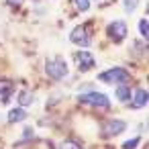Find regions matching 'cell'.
Returning <instances> with one entry per match:
<instances>
[{"instance_id":"6da1fadb","label":"cell","mask_w":149,"mask_h":149,"mask_svg":"<svg viewBox=\"0 0 149 149\" xmlns=\"http://www.w3.org/2000/svg\"><path fill=\"white\" fill-rule=\"evenodd\" d=\"M98 80L104 82V84H116L118 86V84H127L131 80V74L123 68H110V70L98 74Z\"/></svg>"},{"instance_id":"7a4b0ae2","label":"cell","mask_w":149,"mask_h":149,"mask_svg":"<svg viewBox=\"0 0 149 149\" xmlns=\"http://www.w3.org/2000/svg\"><path fill=\"white\" fill-rule=\"evenodd\" d=\"M45 72L49 78L53 80H63L68 76V63L61 59V57H53V59H47L45 61Z\"/></svg>"},{"instance_id":"3957f363","label":"cell","mask_w":149,"mask_h":149,"mask_svg":"<svg viewBox=\"0 0 149 149\" xmlns=\"http://www.w3.org/2000/svg\"><path fill=\"white\" fill-rule=\"evenodd\" d=\"M78 100L86 106H94V108H108L110 106V100L106 94L102 92H86V94H80Z\"/></svg>"},{"instance_id":"277c9868","label":"cell","mask_w":149,"mask_h":149,"mask_svg":"<svg viewBox=\"0 0 149 149\" xmlns=\"http://www.w3.org/2000/svg\"><path fill=\"white\" fill-rule=\"evenodd\" d=\"M127 33H129V29H127V23H125V21H112V23H108V27H106V35H108V39H110L112 43L125 41V39H127Z\"/></svg>"},{"instance_id":"5b68a950","label":"cell","mask_w":149,"mask_h":149,"mask_svg":"<svg viewBox=\"0 0 149 149\" xmlns=\"http://www.w3.org/2000/svg\"><path fill=\"white\" fill-rule=\"evenodd\" d=\"M70 41H72L74 45L86 49V47L92 43V33H90V29H86L84 25H78L76 29H72V33H70Z\"/></svg>"},{"instance_id":"8992f818","label":"cell","mask_w":149,"mask_h":149,"mask_svg":"<svg viewBox=\"0 0 149 149\" xmlns=\"http://www.w3.org/2000/svg\"><path fill=\"white\" fill-rule=\"evenodd\" d=\"M74 63L78 65L80 72H88V70H92L96 65V59H94V55L88 49H84V51H76L74 53Z\"/></svg>"},{"instance_id":"52a82bcc","label":"cell","mask_w":149,"mask_h":149,"mask_svg":"<svg viewBox=\"0 0 149 149\" xmlns=\"http://www.w3.org/2000/svg\"><path fill=\"white\" fill-rule=\"evenodd\" d=\"M125 129H127V123H125V120H120V118H110V120L104 123V127H102V135L110 139V137L120 135Z\"/></svg>"},{"instance_id":"ba28073f","label":"cell","mask_w":149,"mask_h":149,"mask_svg":"<svg viewBox=\"0 0 149 149\" xmlns=\"http://www.w3.org/2000/svg\"><path fill=\"white\" fill-rule=\"evenodd\" d=\"M131 106L133 108H143L147 104V90L145 88H137L135 92H131Z\"/></svg>"},{"instance_id":"9c48e42d","label":"cell","mask_w":149,"mask_h":149,"mask_svg":"<svg viewBox=\"0 0 149 149\" xmlns=\"http://www.w3.org/2000/svg\"><path fill=\"white\" fill-rule=\"evenodd\" d=\"M13 92H15V88H13L10 82H0V102L2 104H8Z\"/></svg>"},{"instance_id":"30bf717a","label":"cell","mask_w":149,"mask_h":149,"mask_svg":"<svg viewBox=\"0 0 149 149\" xmlns=\"http://www.w3.org/2000/svg\"><path fill=\"white\" fill-rule=\"evenodd\" d=\"M8 123H21V120H25L27 118V110L23 108V106H17V108H13V110H8Z\"/></svg>"},{"instance_id":"8fae6325","label":"cell","mask_w":149,"mask_h":149,"mask_svg":"<svg viewBox=\"0 0 149 149\" xmlns=\"http://www.w3.org/2000/svg\"><path fill=\"white\" fill-rule=\"evenodd\" d=\"M17 100H19V104L25 108V106H31V104L35 102V94H33V92H29V90H21V92H19V96H17Z\"/></svg>"},{"instance_id":"7c38bea8","label":"cell","mask_w":149,"mask_h":149,"mask_svg":"<svg viewBox=\"0 0 149 149\" xmlns=\"http://www.w3.org/2000/svg\"><path fill=\"white\" fill-rule=\"evenodd\" d=\"M114 96H116L120 102H127V100L131 98V88H129L127 84H118V88L114 90Z\"/></svg>"},{"instance_id":"4fadbf2b","label":"cell","mask_w":149,"mask_h":149,"mask_svg":"<svg viewBox=\"0 0 149 149\" xmlns=\"http://www.w3.org/2000/svg\"><path fill=\"white\" fill-rule=\"evenodd\" d=\"M59 149H84V147L78 141H74V139H65V141L59 143Z\"/></svg>"},{"instance_id":"5bb4252c","label":"cell","mask_w":149,"mask_h":149,"mask_svg":"<svg viewBox=\"0 0 149 149\" xmlns=\"http://www.w3.org/2000/svg\"><path fill=\"white\" fill-rule=\"evenodd\" d=\"M137 4H139V0H123V6H125V13H127V15L135 13Z\"/></svg>"},{"instance_id":"9a60e30c","label":"cell","mask_w":149,"mask_h":149,"mask_svg":"<svg viewBox=\"0 0 149 149\" xmlns=\"http://www.w3.org/2000/svg\"><path fill=\"white\" fill-rule=\"evenodd\" d=\"M139 143H141V137H133V139H129V141L123 143V149H137Z\"/></svg>"},{"instance_id":"2e32d148","label":"cell","mask_w":149,"mask_h":149,"mask_svg":"<svg viewBox=\"0 0 149 149\" xmlns=\"http://www.w3.org/2000/svg\"><path fill=\"white\" fill-rule=\"evenodd\" d=\"M74 2L78 6V10H82V13H86L90 8V0H74Z\"/></svg>"},{"instance_id":"e0dca14e","label":"cell","mask_w":149,"mask_h":149,"mask_svg":"<svg viewBox=\"0 0 149 149\" xmlns=\"http://www.w3.org/2000/svg\"><path fill=\"white\" fill-rule=\"evenodd\" d=\"M139 31H141V37H143V39L149 37V31H147V19H141V23H139Z\"/></svg>"},{"instance_id":"ac0fdd59","label":"cell","mask_w":149,"mask_h":149,"mask_svg":"<svg viewBox=\"0 0 149 149\" xmlns=\"http://www.w3.org/2000/svg\"><path fill=\"white\" fill-rule=\"evenodd\" d=\"M23 2H25V0H6V4H8V6H21Z\"/></svg>"},{"instance_id":"d6986e66","label":"cell","mask_w":149,"mask_h":149,"mask_svg":"<svg viewBox=\"0 0 149 149\" xmlns=\"http://www.w3.org/2000/svg\"><path fill=\"white\" fill-rule=\"evenodd\" d=\"M31 137H33V129L27 127V129H25V139H31Z\"/></svg>"}]
</instances>
